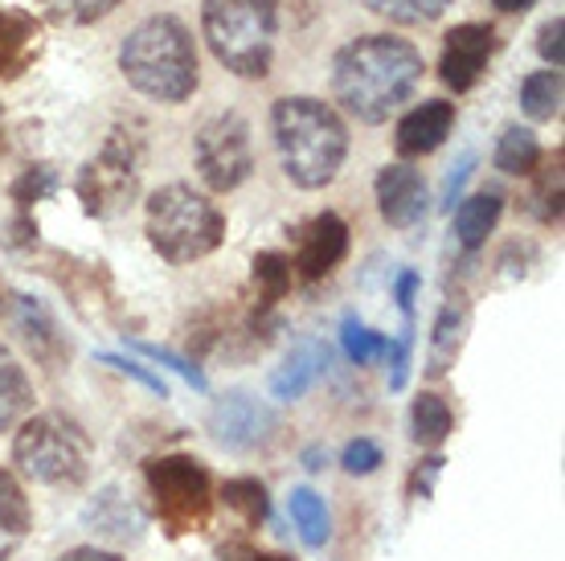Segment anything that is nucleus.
<instances>
[{
	"label": "nucleus",
	"instance_id": "obj_35",
	"mask_svg": "<svg viewBox=\"0 0 565 561\" xmlns=\"http://www.w3.org/2000/svg\"><path fill=\"white\" fill-rule=\"evenodd\" d=\"M382 464H385V455L373 438H353V443L344 447V455H340V467H344L349 476H373Z\"/></svg>",
	"mask_w": 565,
	"mask_h": 561
},
{
	"label": "nucleus",
	"instance_id": "obj_45",
	"mask_svg": "<svg viewBox=\"0 0 565 561\" xmlns=\"http://www.w3.org/2000/svg\"><path fill=\"white\" fill-rule=\"evenodd\" d=\"M320 459H324L320 451H308V472H320V467H324V464H320Z\"/></svg>",
	"mask_w": 565,
	"mask_h": 561
},
{
	"label": "nucleus",
	"instance_id": "obj_14",
	"mask_svg": "<svg viewBox=\"0 0 565 561\" xmlns=\"http://www.w3.org/2000/svg\"><path fill=\"white\" fill-rule=\"evenodd\" d=\"M455 127V103L447 98H426L418 107L397 119V131H394V148L402 160H423V156L438 152L443 140L451 136Z\"/></svg>",
	"mask_w": 565,
	"mask_h": 561
},
{
	"label": "nucleus",
	"instance_id": "obj_25",
	"mask_svg": "<svg viewBox=\"0 0 565 561\" xmlns=\"http://www.w3.org/2000/svg\"><path fill=\"white\" fill-rule=\"evenodd\" d=\"M287 508H291V520H296L303 546L324 549L328 537H332V517H328L324 496H316L311 488H296L291 491V500H287Z\"/></svg>",
	"mask_w": 565,
	"mask_h": 561
},
{
	"label": "nucleus",
	"instance_id": "obj_27",
	"mask_svg": "<svg viewBox=\"0 0 565 561\" xmlns=\"http://www.w3.org/2000/svg\"><path fill=\"white\" fill-rule=\"evenodd\" d=\"M250 271H255V287H258V316H263V311H270L282 295L291 292V258L279 251H263L255 254Z\"/></svg>",
	"mask_w": 565,
	"mask_h": 561
},
{
	"label": "nucleus",
	"instance_id": "obj_41",
	"mask_svg": "<svg viewBox=\"0 0 565 561\" xmlns=\"http://www.w3.org/2000/svg\"><path fill=\"white\" fill-rule=\"evenodd\" d=\"M418 287H423L418 271H402V275H397L394 299H397V308H402V316H414V299H418Z\"/></svg>",
	"mask_w": 565,
	"mask_h": 561
},
{
	"label": "nucleus",
	"instance_id": "obj_40",
	"mask_svg": "<svg viewBox=\"0 0 565 561\" xmlns=\"http://www.w3.org/2000/svg\"><path fill=\"white\" fill-rule=\"evenodd\" d=\"M443 455H430V459H423V464L414 467V476H411V496H418V500H426L430 491H435V479H438V472H443Z\"/></svg>",
	"mask_w": 565,
	"mask_h": 561
},
{
	"label": "nucleus",
	"instance_id": "obj_7",
	"mask_svg": "<svg viewBox=\"0 0 565 561\" xmlns=\"http://www.w3.org/2000/svg\"><path fill=\"white\" fill-rule=\"evenodd\" d=\"M143 479L152 491V508L169 537L201 533L213 512V479L193 455H160L143 464Z\"/></svg>",
	"mask_w": 565,
	"mask_h": 561
},
{
	"label": "nucleus",
	"instance_id": "obj_8",
	"mask_svg": "<svg viewBox=\"0 0 565 561\" xmlns=\"http://www.w3.org/2000/svg\"><path fill=\"white\" fill-rule=\"evenodd\" d=\"M140 136H131L124 127H115L95 160H86L74 193L83 201L90 218H115L124 213L140 193Z\"/></svg>",
	"mask_w": 565,
	"mask_h": 561
},
{
	"label": "nucleus",
	"instance_id": "obj_26",
	"mask_svg": "<svg viewBox=\"0 0 565 561\" xmlns=\"http://www.w3.org/2000/svg\"><path fill=\"white\" fill-rule=\"evenodd\" d=\"M521 112L533 124H550L562 112V71H533L521 83Z\"/></svg>",
	"mask_w": 565,
	"mask_h": 561
},
{
	"label": "nucleus",
	"instance_id": "obj_16",
	"mask_svg": "<svg viewBox=\"0 0 565 561\" xmlns=\"http://www.w3.org/2000/svg\"><path fill=\"white\" fill-rule=\"evenodd\" d=\"M17 299V332L29 345V352L42 361V366L57 369L66 361V340L57 332L54 311L45 308L38 295H13Z\"/></svg>",
	"mask_w": 565,
	"mask_h": 561
},
{
	"label": "nucleus",
	"instance_id": "obj_1",
	"mask_svg": "<svg viewBox=\"0 0 565 561\" xmlns=\"http://www.w3.org/2000/svg\"><path fill=\"white\" fill-rule=\"evenodd\" d=\"M418 45L390 33H365L332 57V95L361 124H385L423 86Z\"/></svg>",
	"mask_w": 565,
	"mask_h": 561
},
{
	"label": "nucleus",
	"instance_id": "obj_12",
	"mask_svg": "<svg viewBox=\"0 0 565 561\" xmlns=\"http://www.w3.org/2000/svg\"><path fill=\"white\" fill-rule=\"evenodd\" d=\"M344 254H349V222L324 210L299 230V251L291 267L303 283H320L344 263Z\"/></svg>",
	"mask_w": 565,
	"mask_h": 561
},
{
	"label": "nucleus",
	"instance_id": "obj_44",
	"mask_svg": "<svg viewBox=\"0 0 565 561\" xmlns=\"http://www.w3.org/2000/svg\"><path fill=\"white\" fill-rule=\"evenodd\" d=\"M255 558V549H246V546H230V549H222V558L217 561H250Z\"/></svg>",
	"mask_w": 565,
	"mask_h": 561
},
{
	"label": "nucleus",
	"instance_id": "obj_11",
	"mask_svg": "<svg viewBox=\"0 0 565 561\" xmlns=\"http://www.w3.org/2000/svg\"><path fill=\"white\" fill-rule=\"evenodd\" d=\"M275 410L267 402H258L255 393H226V398H217V406L210 414V435L217 447L226 451H255L263 447L270 435H275Z\"/></svg>",
	"mask_w": 565,
	"mask_h": 561
},
{
	"label": "nucleus",
	"instance_id": "obj_24",
	"mask_svg": "<svg viewBox=\"0 0 565 561\" xmlns=\"http://www.w3.org/2000/svg\"><path fill=\"white\" fill-rule=\"evenodd\" d=\"M411 426H414V443H418V447H443L455 426L447 398H438V393H418V398H414V410H411Z\"/></svg>",
	"mask_w": 565,
	"mask_h": 561
},
{
	"label": "nucleus",
	"instance_id": "obj_30",
	"mask_svg": "<svg viewBox=\"0 0 565 561\" xmlns=\"http://www.w3.org/2000/svg\"><path fill=\"white\" fill-rule=\"evenodd\" d=\"M222 500H226V508H234V512H238L250 529H258V525L267 520V512H270V496L255 476L226 479V484H222Z\"/></svg>",
	"mask_w": 565,
	"mask_h": 561
},
{
	"label": "nucleus",
	"instance_id": "obj_28",
	"mask_svg": "<svg viewBox=\"0 0 565 561\" xmlns=\"http://www.w3.org/2000/svg\"><path fill=\"white\" fill-rule=\"evenodd\" d=\"M340 345H344V357H349L353 366L390 361V349H394V340L382 337V332H373V328H365L356 316H344V324H340Z\"/></svg>",
	"mask_w": 565,
	"mask_h": 561
},
{
	"label": "nucleus",
	"instance_id": "obj_23",
	"mask_svg": "<svg viewBox=\"0 0 565 561\" xmlns=\"http://www.w3.org/2000/svg\"><path fill=\"white\" fill-rule=\"evenodd\" d=\"M495 169L509 172V177H533L541 169V144L529 127H509L500 140H495Z\"/></svg>",
	"mask_w": 565,
	"mask_h": 561
},
{
	"label": "nucleus",
	"instance_id": "obj_42",
	"mask_svg": "<svg viewBox=\"0 0 565 561\" xmlns=\"http://www.w3.org/2000/svg\"><path fill=\"white\" fill-rule=\"evenodd\" d=\"M57 561H124V558L111 553V549H99V546H78V549H66Z\"/></svg>",
	"mask_w": 565,
	"mask_h": 561
},
{
	"label": "nucleus",
	"instance_id": "obj_29",
	"mask_svg": "<svg viewBox=\"0 0 565 561\" xmlns=\"http://www.w3.org/2000/svg\"><path fill=\"white\" fill-rule=\"evenodd\" d=\"M361 4L394 25H435L455 0H361Z\"/></svg>",
	"mask_w": 565,
	"mask_h": 561
},
{
	"label": "nucleus",
	"instance_id": "obj_3",
	"mask_svg": "<svg viewBox=\"0 0 565 561\" xmlns=\"http://www.w3.org/2000/svg\"><path fill=\"white\" fill-rule=\"evenodd\" d=\"M119 71L131 91L156 103H184L193 98L198 74V45L181 17L156 13L131 29L119 45Z\"/></svg>",
	"mask_w": 565,
	"mask_h": 561
},
{
	"label": "nucleus",
	"instance_id": "obj_46",
	"mask_svg": "<svg viewBox=\"0 0 565 561\" xmlns=\"http://www.w3.org/2000/svg\"><path fill=\"white\" fill-rule=\"evenodd\" d=\"M250 561H291V558H279V553H255Z\"/></svg>",
	"mask_w": 565,
	"mask_h": 561
},
{
	"label": "nucleus",
	"instance_id": "obj_17",
	"mask_svg": "<svg viewBox=\"0 0 565 561\" xmlns=\"http://www.w3.org/2000/svg\"><path fill=\"white\" fill-rule=\"evenodd\" d=\"M328 369V345L324 340H296L291 352L282 357V366L275 369V378H270V393L279 398V402H296L303 393L316 385V378Z\"/></svg>",
	"mask_w": 565,
	"mask_h": 561
},
{
	"label": "nucleus",
	"instance_id": "obj_38",
	"mask_svg": "<svg viewBox=\"0 0 565 561\" xmlns=\"http://www.w3.org/2000/svg\"><path fill=\"white\" fill-rule=\"evenodd\" d=\"M537 54L550 62V71H562L565 62V17H550L537 33Z\"/></svg>",
	"mask_w": 565,
	"mask_h": 561
},
{
	"label": "nucleus",
	"instance_id": "obj_19",
	"mask_svg": "<svg viewBox=\"0 0 565 561\" xmlns=\"http://www.w3.org/2000/svg\"><path fill=\"white\" fill-rule=\"evenodd\" d=\"M504 213V193L500 189H480L471 197H459V210H455V239L467 254H476L488 242V234L495 230Z\"/></svg>",
	"mask_w": 565,
	"mask_h": 561
},
{
	"label": "nucleus",
	"instance_id": "obj_9",
	"mask_svg": "<svg viewBox=\"0 0 565 561\" xmlns=\"http://www.w3.org/2000/svg\"><path fill=\"white\" fill-rule=\"evenodd\" d=\"M193 165L198 177L213 193H234L255 172V148H250V124L238 112H222L205 119L193 136Z\"/></svg>",
	"mask_w": 565,
	"mask_h": 561
},
{
	"label": "nucleus",
	"instance_id": "obj_21",
	"mask_svg": "<svg viewBox=\"0 0 565 561\" xmlns=\"http://www.w3.org/2000/svg\"><path fill=\"white\" fill-rule=\"evenodd\" d=\"M33 410V385L13 352L0 345V431H13Z\"/></svg>",
	"mask_w": 565,
	"mask_h": 561
},
{
	"label": "nucleus",
	"instance_id": "obj_18",
	"mask_svg": "<svg viewBox=\"0 0 565 561\" xmlns=\"http://www.w3.org/2000/svg\"><path fill=\"white\" fill-rule=\"evenodd\" d=\"M42 42V21L29 9H0V78H17Z\"/></svg>",
	"mask_w": 565,
	"mask_h": 561
},
{
	"label": "nucleus",
	"instance_id": "obj_10",
	"mask_svg": "<svg viewBox=\"0 0 565 561\" xmlns=\"http://www.w3.org/2000/svg\"><path fill=\"white\" fill-rule=\"evenodd\" d=\"M495 54V29L488 21H463L443 33V57H438V78L451 86L455 95H467L480 83L488 62Z\"/></svg>",
	"mask_w": 565,
	"mask_h": 561
},
{
	"label": "nucleus",
	"instance_id": "obj_43",
	"mask_svg": "<svg viewBox=\"0 0 565 561\" xmlns=\"http://www.w3.org/2000/svg\"><path fill=\"white\" fill-rule=\"evenodd\" d=\"M492 4L500 9V13H529L537 0H492Z\"/></svg>",
	"mask_w": 565,
	"mask_h": 561
},
{
	"label": "nucleus",
	"instance_id": "obj_31",
	"mask_svg": "<svg viewBox=\"0 0 565 561\" xmlns=\"http://www.w3.org/2000/svg\"><path fill=\"white\" fill-rule=\"evenodd\" d=\"M38 4H42L45 21L66 29H83L103 21V17H111L124 0H38Z\"/></svg>",
	"mask_w": 565,
	"mask_h": 561
},
{
	"label": "nucleus",
	"instance_id": "obj_4",
	"mask_svg": "<svg viewBox=\"0 0 565 561\" xmlns=\"http://www.w3.org/2000/svg\"><path fill=\"white\" fill-rule=\"evenodd\" d=\"M201 38L238 78H267L279 38V0H201Z\"/></svg>",
	"mask_w": 565,
	"mask_h": 561
},
{
	"label": "nucleus",
	"instance_id": "obj_33",
	"mask_svg": "<svg viewBox=\"0 0 565 561\" xmlns=\"http://www.w3.org/2000/svg\"><path fill=\"white\" fill-rule=\"evenodd\" d=\"M533 201H537V218H541V222H550V225L562 222V152L553 156V165H545Z\"/></svg>",
	"mask_w": 565,
	"mask_h": 561
},
{
	"label": "nucleus",
	"instance_id": "obj_15",
	"mask_svg": "<svg viewBox=\"0 0 565 561\" xmlns=\"http://www.w3.org/2000/svg\"><path fill=\"white\" fill-rule=\"evenodd\" d=\"M86 529L103 541H115V546H128V541H140L143 537V512L136 508L131 496H124L119 488H103L83 512Z\"/></svg>",
	"mask_w": 565,
	"mask_h": 561
},
{
	"label": "nucleus",
	"instance_id": "obj_22",
	"mask_svg": "<svg viewBox=\"0 0 565 561\" xmlns=\"http://www.w3.org/2000/svg\"><path fill=\"white\" fill-rule=\"evenodd\" d=\"M463 328H467V308L463 299H447L443 311H438L435 320V337H430V361L426 369L430 373H447L455 366V357H459V345H463Z\"/></svg>",
	"mask_w": 565,
	"mask_h": 561
},
{
	"label": "nucleus",
	"instance_id": "obj_34",
	"mask_svg": "<svg viewBox=\"0 0 565 561\" xmlns=\"http://www.w3.org/2000/svg\"><path fill=\"white\" fill-rule=\"evenodd\" d=\"M128 349H136L140 357H148V361H156V366H169L172 373H181L193 390H205V373H201L189 357H177L172 349H160V345H148V340H128Z\"/></svg>",
	"mask_w": 565,
	"mask_h": 561
},
{
	"label": "nucleus",
	"instance_id": "obj_13",
	"mask_svg": "<svg viewBox=\"0 0 565 561\" xmlns=\"http://www.w3.org/2000/svg\"><path fill=\"white\" fill-rule=\"evenodd\" d=\"M373 193H377V210H382L385 225H394V230H411L426 218V181L423 172L411 169L406 160H394V165H385L377 172V181H373Z\"/></svg>",
	"mask_w": 565,
	"mask_h": 561
},
{
	"label": "nucleus",
	"instance_id": "obj_39",
	"mask_svg": "<svg viewBox=\"0 0 565 561\" xmlns=\"http://www.w3.org/2000/svg\"><path fill=\"white\" fill-rule=\"evenodd\" d=\"M471 172H476V152H463L459 156V165H451L447 181H443V210H455V201H459V193H463V184Z\"/></svg>",
	"mask_w": 565,
	"mask_h": 561
},
{
	"label": "nucleus",
	"instance_id": "obj_32",
	"mask_svg": "<svg viewBox=\"0 0 565 561\" xmlns=\"http://www.w3.org/2000/svg\"><path fill=\"white\" fill-rule=\"evenodd\" d=\"M57 184H62V177H57L54 165H29L21 177L13 181V189H9V197H13L17 213H29L38 201H45V197L57 193Z\"/></svg>",
	"mask_w": 565,
	"mask_h": 561
},
{
	"label": "nucleus",
	"instance_id": "obj_5",
	"mask_svg": "<svg viewBox=\"0 0 565 561\" xmlns=\"http://www.w3.org/2000/svg\"><path fill=\"white\" fill-rule=\"evenodd\" d=\"M143 234L164 263L184 267V263H198L226 242V213L205 193H198L193 184L177 181L148 197Z\"/></svg>",
	"mask_w": 565,
	"mask_h": 561
},
{
	"label": "nucleus",
	"instance_id": "obj_20",
	"mask_svg": "<svg viewBox=\"0 0 565 561\" xmlns=\"http://www.w3.org/2000/svg\"><path fill=\"white\" fill-rule=\"evenodd\" d=\"M33 529V508L13 472L0 467V561H9Z\"/></svg>",
	"mask_w": 565,
	"mask_h": 561
},
{
	"label": "nucleus",
	"instance_id": "obj_37",
	"mask_svg": "<svg viewBox=\"0 0 565 561\" xmlns=\"http://www.w3.org/2000/svg\"><path fill=\"white\" fill-rule=\"evenodd\" d=\"M411 357H414V316H406V328L397 345L390 349V390H402L406 378H411Z\"/></svg>",
	"mask_w": 565,
	"mask_h": 561
},
{
	"label": "nucleus",
	"instance_id": "obj_6",
	"mask_svg": "<svg viewBox=\"0 0 565 561\" xmlns=\"http://www.w3.org/2000/svg\"><path fill=\"white\" fill-rule=\"evenodd\" d=\"M17 472L45 488H83L90 476V435L62 410L21 422L13 438Z\"/></svg>",
	"mask_w": 565,
	"mask_h": 561
},
{
	"label": "nucleus",
	"instance_id": "obj_36",
	"mask_svg": "<svg viewBox=\"0 0 565 561\" xmlns=\"http://www.w3.org/2000/svg\"><path fill=\"white\" fill-rule=\"evenodd\" d=\"M99 366H111V369H119V373H128V378L140 381L143 390H152L156 398H169V385H164V378H156L152 369L140 366V361H131V357H124V352H99Z\"/></svg>",
	"mask_w": 565,
	"mask_h": 561
},
{
	"label": "nucleus",
	"instance_id": "obj_2",
	"mask_svg": "<svg viewBox=\"0 0 565 561\" xmlns=\"http://www.w3.org/2000/svg\"><path fill=\"white\" fill-rule=\"evenodd\" d=\"M270 131L279 148L282 172L296 189H328L349 156V124L324 98L287 95L270 107Z\"/></svg>",
	"mask_w": 565,
	"mask_h": 561
}]
</instances>
